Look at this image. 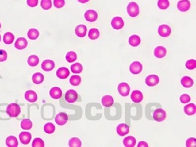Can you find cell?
Masks as SVG:
<instances>
[{"instance_id":"obj_5","label":"cell","mask_w":196,"mask_h":147,"mask_svg":"<svg viewBox=\"0 0 196 147\" xmlns=\"http://www.w3.org/2000/svg\"><path fill=\"white\" fill-rule=\"evenodd\" d=\"M171 32H172L171 28L169 25H162L158 29L159 35L161 37H163V38L169 37L170 35Z\"/></svg>"},{"instance_id":"obj_28","label":"cell","mask_w":196,"mask_h":147,"mask_svg":"<svg viewBox=\"0 0 196 147\" xmlns=\"http://www.w3.org/2000/svg\"><path fill=\"white\" fill-rule=\"evenodd\" d=\"M6 143L9 147H17L18 145L16 137H13V136H10V137H7L6 140Z\"/></svg>"},{"instance_id":"obj_19","label":"cell","mask_w":196,"mask_h":147,"mask_svg":"<svg viewBox=\"0 0 196 147\" xmlns=\"http://www.w3.org/2000/svg\"><path fill=\"white\" fill-rule=\"evenodd\" d=\"M27 45H28V41L25 38H18L15 43V48L18 49V50H22V49H25L26 47H27Z\"/></svg>"},{"instance_id":"obj_22","label":"cell","mask_w":196,"mask_h":147,"mask_svg":"<svg viewBox=\"0 0 196 147\" xmlns=\"http://www.w3.org/2000/svg\"><path fill=\"white\" fill-rule=\"evenodd\" d=\"M25 99L28 101L32 102V103L35 102L37 99H38V96H37L36 93L34 91H32V90L26 91L25 94Z\"/></svg>"},{"instance_id":"obj_10","label":"cell","mask_w":196,"mask_h":147,"mask_svg":"<svg viewBox=\"0 0 196 147\" xmlns=\"http://www.w3.org/2000/svg\"><path fill=\"white\" fill-rule=\"evenodd\" d=\"M143 70V65L139 61H133L129 66V71L132 74H138Z\"/></svg>"},{"instance_id":"obj_29","label":"cell","mask_w":196,"mask_h":147,"mask_svg":"<svg viewBox=\"0 0 196 147\" xmlns=\"http://www.w3.org/2000/svg\"><path fill=\"white\" fill-rule=\"evenodd\" d=\"M14 39H15V36L11 32H6L4 35V36H3V41L6 44H12L13 42Z\"/></svg>"},{"instance_id":"obj_36","label":"cell","mask_w":196,"mask_h":147,"mask_svg":"<svg viewBox=\"0 0 196 147\" xmlns=\"http://www.w3.org/2000/svg\"><path fill=\"white\" fill-rule=\"evenodd\" d=\"M71 69L74 74H79L82 72L83 67L80 63H75V64H72L71 66Z\"/></svg>"},{"instance_id":"obj_32","label":"cell","mask_w":196,"mask_h":147,"mask_svg":"<svg viewBox=\"0 0 196 147\" xmlns=\"http://www.w3.org/2000/svg\"><path fill=\"white\" fill-rule=\"evenodd\" d=\"M39 36V32L37 29H31L28 32V37L32 40H35L38 38Z\"/></svg>"},{"instance_id":"obj_6","label":"cell","mask_w":196,"mask_h":147,"mask_svg":"<svg viewBox=\"0 0 196 147\" xmlns=\"http://www.w3.org/2000/svg\"><path fill=\"white\" fill-rule=\"evenodd\" d=\"M124 25V21L121 17L117 16L113 18L111 21V26L116 30H120Z\"/></svg>"},{"instance_id":"obj_51","label":"cell","mask_w":196,"mask_h":147,"mask_svg":"<svg viewBox=\"0 0 196 147\" xmlns=\"http://www.w3.org/2000/svg\"><path fill=\"white\" fill-rule=\"evenodd\" d=\"M0 41H1V35H0Z\"/></svg>"},{"instance_id":"obj_38","label":"cell","mask_w":196,"mask_h":147,"mask_svg":"<svg viewBox=\"0 0 196 147\" xmlns=\"http://www.w3.org/2000/svg\"><path fill=\"white\" fill-rule=\"evenodd\" d=\"M81 78L78 75H74L70 78V83L73 86H78L81 83Z\"/></svg>"},{"instance_id":"obj_3","label":"cell","mask_w":196,"mask_h":147,"mask_svg":"<svg viewBox=\"0 0 196 147\" xmlns=\"http://www.w3.org/2000/svg\"><path fill=\"white\" fill-rule=\"evenodd\" d=\"M153 119L157 122H162L166 119V113L164 110L161 109V108H158L156 110L153 112Z\"/></svg>"},{"instance_id":"obj_40","label":"cell","mask_w":196,"mask_h":147,"mask_svg":"<svg viewBox=\"0 0 196 147\" xmlns=\"http://www.w3.org/2000/svg\"><path fill=\"white\" fill-rule=\"evenodd\" d=\"M158 6L161 9H168L169 6V0H159Z\"/></svg>"},{"instance_id":"obj_20","label":"cell","mask_w":196,"mask_h":147,"mask_svg":"<svg viewBox=\"0 0 196 147\" xmlns=\"http://www.w3.org/2000/svg\"><path fill=\"white\" fill-rule=\"evenodd\" d=\"M166 49L163 46H158L154 50V55L158 58H163L166 55Z\"/></svg>"},{"instance_id":"obj_49","label":"cell","mask_w":196,"mask_h":147,"mask_svg":"<svg viewBox=\"0 0 196 147\" xmlns=\"http://www.w3.org/2000/svg\"><path fill=\"white\" fill-rule=\"evenodd\" d=\"M141 146L142 147H143V146H144V147H148V146H149V145H148L147 143H146V142H143H143H140V143L138 144V147H141Z\"/></svg>"},{"instance_id":"obj_42","label":"cell","mask_w":196,"mask_h":147,"mask_svg":"<svg viewBox=\"0 0 196 147\" xmlns=\"http://www.w3.org/2000/svg\"><path fill=\"white\" fill-rule=\"evenodd\" d=\"M32 146L33 147H44V143L41 138H35L32 142Z\"/></svg>"},{"instance_id":"obj_8","label":"cell","mask_w":196,"mask_h":147,"mask_svg":"<svg viewBox=\"0 0 196 147\" xmlns=\"http://www.w3.org/2000/svg\"><path fill=\"white\" fill-rule=\"evenodd\" d=\"M98 12L94 10H92V9H90V10H87V12L84 13V18L87 21H90V22H94V21H96L98 19Z\"/></svg>"},{"instance_id":"obj_1","label":"cell","mask_w":196,"mask_h":147,"mask_svg":"<svg viewBox=\"0 0 196 147\" xmlns=\"http://www.w3.org/2000/svg\"><path fill=\"white\" fill-rule=\"evenodd\" d=\"M21 112V108L17 103H12L9 104L6 109V113L10 117H17Z\"/></svg>"},{"instance_id":"obj_30","label":"cell","mask_w":196,"mask_h":147,"mask_svg":"<svg viewBox=\"0 0 196 147\" xmlns=\"http://www.w3.org/2000/svg\"><path fill=\"white\" fill-rule=\"evenodd\" d=\"M32 81L35 84H40L44 81V75L41 73H35L32 76Z\"/></svg>"},{"instance_id":"obj_24","label":"cell","mask_w":196,"mask_h":147,"mask_svg":"<svg viewBox=\"0 0 196 147\" xmlns=\"http://www.w3.org/2000/svg\"><path fill=\"white\" fill-rule=\"evenodd\" d=\"M181 83H182V85L184 87L189 88V87H192V85H193V83H194V81L190 77L185 76V77H183V78H182Z\"/></svg>"},{"instance_id":"obj_12","label":"cell","mask_w":196,"mask_h":147,"mask_svg":"<svg viewBox=\"0 0 196 147\" xmlns=\"http://www.w3.org/2000/svg\"><path fill=\"white\" fill-rule=\"evenodd\" d=\"M117 132L118 135L123 137L125 135H127L129 132V127L126 123H120L117 126Z\"/></svg>"},{"instance_id":"obj_34","label":"cell","mask_w":196,"mask_h":147,"mask_svg":"<svg viewBox=\"0 0 196 147\" xmlns=\"http://www.w3.org/2000/svg\"><path fill=\"white\" fill-rule=\"evenodd\" d=\"M99 35H100V32H99L98 29H91L90 31H89L88 37L89 38H90L91 40H95L97 39V38H98Z\"/></svg>"},{"instance_id":"obj_2","label":"cell","mask_w":196,"mask_h":147,"mask_svg":"<svg viewBox=\"0 0 196 147\" xmlns=\"http://www.w3.org/2000/svg\"><path fill=\"white\" fill-rule=\"evenodd\" d=\"M127 12L129 16L131 17H136L140 13V9L137 3L134 2H131L127 6Z\"/></svg>"},{"instance_id":"obj_7","label":"cell","mask_w":196,"mask_h":147,"mask_svg":"<svg viewBox=\"0 0 196 147\" xmlns=\"http://www.w3.org/2000/svg\"><path fill=\"white\" fill-rule=\"evenodd\" d=\"M118 91L120 95L123 96V97H126V96L129 95L130 87L128 85V83L123 82V83H120L118 85Z\"/></svg>"},{"instance_id":"obj_17","label":"cell","mask_w":196,"mask_h":147,"mask_svg":"<svg viewBox=\"0 0 196 147\" xmlns=\"http://www.w3.org/2000/svg\"><path fill=\"white\" fill-rule=\"evenodd\" d=\"M41 68L45 72H50L55 68V62L52 60H44L41 64Z\"/></svg>"},{"instance_id":"obj_43","label":"cell","mask_w":196,"mask_h":147,"mask_svg":"<svg viewBox=\"0 0 196 147\" xmlns=\"http://www.w3.org/2000/svg\"><path fill=\"white\" fill-rule=\"evenodd\" d=\"M186 67L189 70H193L196 67V61L194 59H190L186 63Z\"/></svg>"},{"instance_id":"obj_9","label":"cell","mask_w":196,"mask_h":147,"mask_svg":"<svg viewBox=\"0 0 196 147\" xmlns=\"http://www.w3.org/2000/svg\"><path fill=\"white\" fill-rule=\"evenodd\" d=\"M191 7V3L189 0H180L177 3V8L180 12H187Z\"/></svg>"},{"instance_id":"obj_23","label":"cell","mask_w":196,"mask_h":147,"mask_svg":"<svg viewBox=\"0 0 196 147\" xmlns=\"http://www.w3.org/2000/svg\"><path fill=\"white\" fill-rule=\"evenodd\" d=\"M114 103V100L112 96L110 95H105L103 96L102 98V104L105 106V107H109V106H113Z\"/></svg>"},{"instance_id":"obj_48","label":"cell","mask_w":196,"mask_h":147,"mask_svg":"<svg viewBox=\"0 0 196 147\" xmlns=\"http://www.w3.org/2000/svg\"><path fill=\"white\" fill-rule=\"evenodd\" d=\"M27 4L30 7H35L38 6V0H27Z\"/></svg>"},{"instance_id":"obj_35","label":"cell","mask_w":196,"mask_h":147,"mask_svg":"<svg viewBox=\"0 0 196 147\" xmlns=\"http://www.w3.org/2000/svg\"><path fill=\"white\" fill-rule=\"evenodd\" d=\"M44 130L46 133L48 134H52L55 132V125L52 124V123H48L44 125Z\"/></svg>"},{"instance_id":"obj_13","label":"cell","mask_w":196,"mask_h":147,"mask_svg":"<svg viewBox=\"0 0 196 147\" xmlns=\"http://www.w3.org/2000/svg\"><path fill=\"white\" fill-rule=\"evenodd\" d=\"M159 82V77L155 74H151L149 75L146 78V83L149 87H153L157 85Z\"/></svg>"},{"instance_id":"obj_37","label":"cell","mask_w":196,"mask_h":147,"mask_svg":"<svg viewBox=\"0 0 196 147\" xmlns=\"http://www.w3.org/2000/svg\"><path fill=\"white\" fill-rule=\"evenodd\" d=\"M21 127L23 130H30L32 127V123L29 119L23 120L21 123Z\"/></svg>"},{"instance_id":"obj_46","label":"cell","mask_w":196,"mask_h":147,"mask_svg":"<svg viewBox=\"0 0 196 147\" xmlns=\"http://www.w3.org/2000/svg\"><path fill=\"white\" fill-rule=\"evenodd\" d=\"M187 147H192L196 146V140L195 138H189L188 139L186 143Z\"/></svg>"},{"instance_id":"obj_11","label":"cell","mask_w":196,"mask_h":147,"mask_svg":"<svg viewBox=\"0 0 196 147\" xmlns=\"http://www.w3.org/2000/svg\"><path fill=\"white\" fill-rule=\"evenodd\" d=\"M67 120H68V117L65 113H59L55 117V122L59 126H63V125L66 124Z\"/></svg>"},{"instance_id":"obj_44","label":"cell","mask_w":196,"mask_h":147,"mask_svg":"<svg viewBox=\"0 0 196 147\" xmlns=\"http://www.w3.org/2000/svg\"><path fill=\"white\" fill-rule=\"evenodd\" d=\"M191 100V97L190 96L188 95V94H183V95L180 97V101L183 103H188L189 101Z\"/></svg>"},{"instance_id":"obj_50","label":"cell","mask_w":196,"mask_h":147,"mask_svg":"<svg viewBox=\"0 0 196 147\" xmlns=\"http://www.w3.org/2000/svg\"><path fill=\"white\" fill-rule=\"evenodd\" d=\"M89 0H78V2H80L81 3H86V2H87Z\"/></svg>"},{"instance_id":"obj_21","label":"cell","mask_w":196,"mask_h":147,"mask_svg":"<svg viewBox=\"0 0 196 147\" xmlns=\"http://www.w3.org/2000/svg\"><path fill=\"white\" fill-rule=\"evenodd\" d=\"M49 94H50L51 97L54 99H59L62 97V91H61V88L57 87H52L50 90Z\"/></svg>"},{"instance_id":"obj_15","label":"cell","mask_w":196,"mask_h":147,"mask_svg":"<svg viewBox=\"0 0 196 147\" xmlns=\"http://www.w3.org/2000/svg\"><path fill=\"white\" fill-rule=\"evenodd\" d=\"M87 26L84 25H79L75 28V34L78 37L80 38H83L85 37L86 34H87Z\"/></svg>"},{"instance_id":"obj_31","label":"cell","mask_w":196,"mask_h":147,"mask_svg":"<svg viewBox=\"0 0 196 147\" xmlns=\"http://www.w3.org/2000/svg\"><path fill=\"white\" fill-rule=\"evenodd\" d=\"M39 63V58L37 55H31L28 58V64L31 66V67H35Z\"/></svg>"},{"instance_id":"obj_33","label":"cell","mask_w":196,"mask_h":147,"mask_svg":"<svg viewBox=\"0 0 196 147\" xmlns=\"http://www.w3.org/2000/svg\"><path fill=\"white\" fill-rule=\"evenodd\" d=\"M68 145L70 147H81V141L80 139L77 138V137H73V138L70 139Z\"/></svg>"},{"instance_id":"obj_26","label":"cell","mask_w":196,"mask_h":147,"mask_svg":"<svg viewBox=\"0 0 196 147\" xmlns=\"http://www.w3.org/2000/svg\"><path fill=\"white\" fill-rule=\"evenodd\" d=\"M196 107L194 103H189L187 104L186 106H185L184 107V111L188 116H192L195 114Z\"/></svg>"},{"instance_id":"obj_18","label":"cell","mask_w":196,"mask_h":147,"mask_svg":"<svg viewBox=\"0 0 196 147\" xmlns=\"http://www.w3.org/2000/svg\"><path fill=\"white\" fill-rule=\"evenodd\" d=\"M32 140V135L28 132H21L19 135V140L22 144H29Z\"/></svg>"},{"instance_id":"obj_45","label":"cell","mask_w":196,"mask_h":147,"mask_svg":"<svg viewBox=\"0 0 196 147\" xmlns=\"http://www.w3.org/2000/svg\"><path fill=\"white\" fill-rule=\"evenodd\" d=\"M65 4V1L64 0H54V5H55V8L58 9H61Z\"/></svg>"},{"instance_id":"obj_27","label":"cell","mask_w":196,"mask_h":147,"mask_svg":"<svg viewBox=\"0 0 196 147\" xmlns=\"http://www.w3.org/2000/svg\"><path fill=\"white\" fill-rule=\"evenodd\" d=\"M140 42H141V39L140 37L136 35H133L129 38V43L131 46L133 47H136V46L140 45Z\"/></svg>"},{"instance_id":"obj_39","label":"cell","mask_w":196,"mask_h":147,"mask_svg":"<svg viewBox=\"0 0 196 147\" xmlns=\"http://www.w3.org/2000/svg\"><path fill=\"white\" fill-rule=\"evenodd\" d=\"M77 57H78L77 56V54L75 53V52H69L66 55V60H67V61H68V62L71 63L76 61Z\"/></svg>"},{"instance_id":"obj_14","label":"cell","mask_w":196,"mask_h":147,"mask_svg":"<svg viewBox=\"0 0 196 147\" xmlns=\"http://www.w3.org/2000/svg\"><path fill=\"white\" fill-rule=\"evenodd\" d=\"M69 74H70V72H69L68 68H60L59 69H58L56 72V75L58 78L60 79H66L68 77Z\"/></svg>"},{"instance_id":"obj_16","label":"cell","mask_w":196,"mask_h":147,"mask_svg":"<svg viewBox=\"0 0 196 147\" xmlns=\"http://www.w3.org/2000/svg\"><path fill=\"white\" fill-rule=\"evenodd\" d=\"M143 95L142 94L141 91H138V90H136L133 92L131 94V100L134 102V103H140V102L143 100Z\"/></svg>"},{"instance_id":"obj_25","label":"cell","mask_w":196,"mask_h":147,"mask_svg":"<svg viewBox=\"0 0 196 147\" xmlns=\"http://www.w3.org/2000/svg\"><path fill=\"white\" fill-rule=\"evenodd\" d=\"M123 145L126 147H133L136 146V140L133 137H126V138L123 140Z\"/></svg>"},{"instance_id":"obj_41","label":"cell","mask_w":196,"mask_h":147,"mask_svg":"<svg viewBox=\"0 0 196 147\" xmlns=\"http://www.w3.org/2000/svg\"><path fill=\"white\" fill-rule=\"evenodd\" d=\"M41 6L44 10H48L52 8V1L51 0H41Z\"/></svg>"},{"instance_id":"obj_4","label":"cell","mask_w":196,"mask_h":147,"mask_svg":"<svg viewBox=\"0 0 196 147\" xmlns=\"http://www.w3.org/2000/svg\"><path fill=\"white\" fill-rule=\"evenodd\" d=\"M78 98V94L75 90H68L65 94V100L68 103H74L77 101Z\"/></svg>"},{"instance_id":"obj_52","label":"cell","mask_w":196,"mask_h":147,"mask_svg":"<svg viewBox=\"0 0 196 147\" xmlns=\"http://www.w3.org/2000/svg\"><path fill=\"white\" fill-rule=\"evenodd\" d=\"M0 29H1V23H0Z\"/></svg>"},{"instance_id":"obj_47","label":"cell","mask_w":196,"mask_h":147,"mask_svg":"<svg viewBox=\"0 0 196 147\" xmlns=\"http://www.w3.org/2000/svg\"><path fill=\"white\" fill-rule=\"evenodd\" d=\"M8 58L7 52L4 50H2L0 49V62H3V61H6Z\"/></svg>"}]
</instances>
